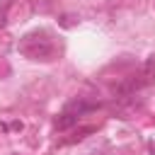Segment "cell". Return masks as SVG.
<instances>
[{
	"mask_svg": "<svg viewBox=\"0 0 155 155\" xmlns=\"http://www.w3.org/2000/svg\"><path fill=\"white\" fill-rule=\"evenodd\" d=\"M19 51L34 61H48L56 48H53V41L48 39L46 31H31L19 41Z\"/></svg>",
	"mask_w": 155,
	"mask_h": 155,
	"instance_id": "1",
	"label": "cell"
},
{
	"mask_svg": "<svg viewBox=\"0 0 155 155\" xmlns=\"http://www.w3.org/2000/svg\"><path fill=\"white\" fill-rule=\"evenodd\" d=\"M78 119H80L78 114H73V111H68V109H65V111L56 119V128H58V131H68V128H73V126L78 124Z\"/></svg>",
	"mask_w": 155,
	"mask_h": 155,
	"instance_id": "2",
	"label": "cell"
}]
</instances>
